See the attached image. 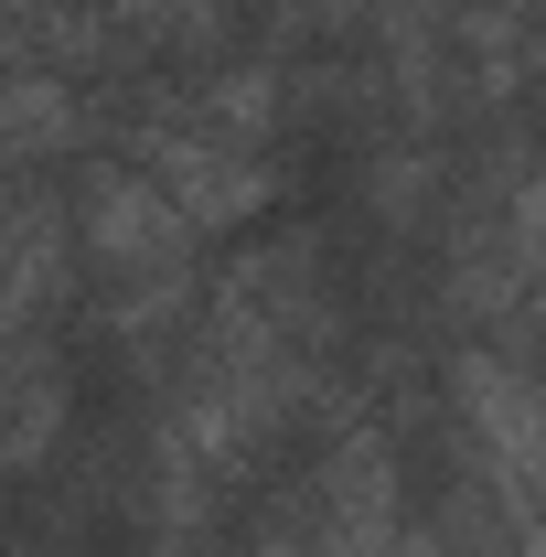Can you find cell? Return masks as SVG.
<instances>
[{"label":"cell","mask_w":546,"mask_h":557,"mask_svg":"<svg viewBox=\"0 0 546 557\" xmlns=\"http://www.w3.org/2000/svg\"><path fill=\"white\" fill-rule=\"evenodd\" d=\"M75 236H86V258H97V269L119 278V333L172 322V311L194 300V225L172 214V194H161L139 161H108V172L86 183Z\"/></svg>","instance_id":"1"},{"label":"cell","mask_w":546,"mask_h":557,"mask_svg":"<svg viewBox=\"0 0 546 557\" xmlns=\"http://www.w3.org/2000/svg\"><path fill=\"white\" fill-rule=\"evenodd\" d=\"M450 418L472 440L482 483L504 515H546V375H525L514 354H450Z\"/></svg>","instance_id":"2"},{"label":"cell","mask_w":546,"mask_h":557,"mask_svg":"<svg viewBox=\"0 0 546 557\" xmlns=\"http://www.w3.org/2000/svg\"><path fill=\"white\" fill-rule=\"evenodd\" d=\"M139 172L172 194V214H183L194 236H236V225H258L269 194H278L269 150L204 129V119H161V129H139Z\"/></svg>","instance_id":"3"},{"label":"cell","mask_w":546,"mask_h":557,"mask_svg":"<svg viewBox=\"0 0 546 557\" xmlns=\"http://www.w3.org/2000/svg\"><path fill=\"white\" fill-rule=\"evenodd\" d=\"M54 289H65V205H11L0 214V344L44 333Z\"/></svg>","instance_id":"4"},{"label":"cell","mask_w":546,"mask_h":557,"mask_svg":"<svg viewBox=\"0 0 546 557\" xmlns=\"http://www.w3.org/2000/svg\"><path fill=\"white\" fill-rule=\"evenodd\" d=\"M54 429H65V364L44 333H22V344H0V472H33L54 450Z\"/></svg>","instance_id":"5"},{"label":"cell","mask_w":546,"mask_h":557,"mask_svg":"<svg viewBox=\"0 0 546 557\" xmlns=\"http://www.w3.org/2000/svg\"><path fill=\"white\" fill-rule=\"evenodd\" d=\"M75 139V86L65 75H11L0 86V161H44Z\"/></svg>","instance_id":"6"},{"label":"cell","mask_w":546,"mask_h":557,"mask_svg":"<svg viewBox=\"0 0 546 557\" xmlns=\"http://www.w3.org/2000/svg\"><path fill=\"white\" fill-rule=\"evenodd\" d=\"M493 236H504V278H514V311H525V322L546 333V161L525 172V183H514V205H504V225H493Z\"/></svg>","instance_id":"7"},{"label":"cell","mask_w":546,"mask_h":557,"mask_svg":"<svg viewBox=\"0 0 546 557\" xmlns=\"http://www.w3.org/2000/svg\"><path fill=\"white\" fill-rule=\"evenodd\" d=\"M269 97H278L269 65H236V75H214V86H204V108H194V119L225 129V139H247V150H269V119H278Z\"/></svg>","instance_id":"8"},{"label":"cell","mask_w":546,"mask_h":557,"mask_svg":"<svg viewBox=\"0 0 546 557\" xmlns=\"http://www.w3.org/2000/svg\"><path fill=\"white\" fill-rule=\"evenodd\" d=\"M214 11H225V0H108V22H119V33H150V44H204Z\"/></svg>","instance_id":"9"},{"label":"cell","mask_w":546,"mask_h":557,"mask_svg":"<svg viewBox=\"0 0 546 557\" xmlns=\"http://www.w3.org/2000/svg\"><path fill=\"white\" fill-rule=\"evenodd\" d=\"M504 557H546V515H504Z\"/></svg>","instance_id":"10"}]
</instances>
